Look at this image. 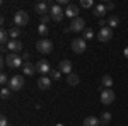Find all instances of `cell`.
<instances>
[{
	"instance_id": "obj_25",
	"label": "cell",
	"mask_w": 128,
	"mask_h": 126,
	"mask_svg": "<svg viewBox=\"0 0 128 126\" xmlns=\"http://www.w3.org/2000/svg\"><path fill=\"white\" fill-rule=\"evenodd\" d=\"M109 121H111V113L104 111V113L101 114V123H102V125H108Z\"/></svg>"
},
{
	"instance_id": "obj_35",
	"label": "cell",
	"mask_w": 128,
	"mask_h": 126,
	"mask_svg": "<svg viewBox=\"0 0 128 126\" xmlns=\"http://www.w3.org/2000/svg\"><path fill=\"white\" fill-rule=\"evenodd\" d=\"M29 56H31L29 53H24V55H22V60H26V61H28V60H29Z\"/></svg>"
},
{
	"instance_id": "obj_2",
	"label": "cell",
	"mask_w": 128,
	"mask_h": 126,
	"mask_svg": "<svg viewBox=\"0 0 128 126\" xmlns=\"http://www.w3.org/2000/svg\"><path fill=\"white\" fill-rule=\"evenodd\" d=\"M28 22H29L28 12H26V10H17L16 15H14V24H16V27H24Z\"/></svg>"
},
{
	"instance_id": "obj_8",
	"label": "cell",
	"mask_w": 128,
	"mask_h": 126,
	"mask_svg": "<svg viewBox=\"0 0 128 126\" xmlns=\"http://www.w3.org/2000/svg\"><path fill=\"white\" fill-rule=\"evenodd\" d=\"M70 31H74V32H84L86 31V20L82 19V17H77V19H74L72 22H70Z\"/></svg>"
},
{
	"instance_id": "obj_23",
	"label": "cell",
	"mask_w": 128,
	"mask_h": 126,
	"mask_svg": "<svg viewBox=\"0 0 128 126\" xmlns=\"http://www.w3.org/2000/svg\"><path fill=\"white\" fill-rule=\"evenodd\" d=\"M9 36H10V39H17L20 36V27H10Z\"/></svg>"
},
{
	"instance_id": "obj_7",
	"label": "cell",
	"mask_w": 128,
	"mask_h": 126,
	"mask_svg": "<svg viewBox=\"0 0 128 126\" xmlns=\"http://www.w3.org/2000/svg\"><path fill=\"white\" fill-rule=\"evenodd\" d=\"M114 99H116V96H114V92H113L111 89H104V90L101 92V102H102L104 106L113 104V102H114Z\"/></svg>"
},
{
	"instance_id": "obj_28",
	"label": "cell",
	"mask_w": 128,
	"mask_h": 126,
	"mask_svg": "<svg viewBox=\"0 0 128 126\" xmlns=\"http://www.w3.org/2000/svg\"><path fill=\"white\" fill-rule=\"evenodd\" d=\"M9 77H7V73H5V72H2V75H0V84H2V85H9Z\"/></svg>"
},
{
	"instance_id": "obj_16",
	"label": "cell",
	"mask_w": 128,
	"mask_h": 126,
	"mask_svg": "<svg viewBox=\"0 0 128 126\" xmlns=\"http://www.w3.org/2000/svg\"><path fill=\"white\" fill-rule=\"evenodd\" d=\"M50 87H51V78L50 77L38 78V89H41V90H48Z\"/></svg>"
},
{
	"instance_id": "obj_19",
	"label": "cell",
	"mask_w": 128,
	"mask_h": 126,
	"mask_svg": "<svg viewBox=\"0 0 128 126\" xmlns=\"http://www.w3.org/2000/svg\"><path fill=\"white\" fill-rule=\"evenodd\" d=\"M106 20H108V27H109V29L118 27V26H120V17H118V15H109Z\"/></svg>"
},
{
	"instance_id": "obj_34",
	"label": "cell",
	"mask_w": 128,
	"mask_h": 126,
	"mask_svg": "<svg viewBox=\"0 0 128 126\" xmlns=\"http://www.w3.org/2000/svg\"><path fill=\"white\" fill-rule=\"evenodd\" d=\"M104 7H106V10H113V9H114V3H113V2H106Z\"/></svg>"
},
{
	"instance_id": "obj_9",
	"label": "cell",
	"mask_w": 128,
	"mask_h": 126,
	"mask_svg": "<svg viewBox=\"0 0 128 126\" xmlns=\"http://www.w3.org/2000/svg\"><path fill=\"white\" fill-rule=\"evenodd\" d=\"M111 38H113V29H109V27H102V29H99L98 39L101 41V43H108V41H111Z\"/></svg>"
},
{
	"instance_id": "obj_15",
	"label": "cell",
	"mask_w": 128,
	"mask_h": 126,
	"mask_svg": "<svg viewBox=\"0 0 128 126\" xmlns=\"http://www.w3.org/2000/svg\"><path fill=\"white\" fill-rule=\"evenodd\" d=\"M106 7H104V3H98V5H94V10H92V14L96 15V17H99V19H102L104 15H106Z\"/></svg>"
},
{
	"instance_id": "obj_33",
	"label": "cell",
	"mask_w": 128,
	"mask_h": 126,
	"mask_svg": "<svg viewBox=\"0 0 128 126\" xmlns=\"http://www.w3.org/2000/svg\"><path fill=\"white\" fill-rule=\"evenodd\" d=\"M0 126H9V121H7V118H5V116L0 118Z\"/></svg>"
},
{
	"instance_id": "obj_26",
	"label": "cell",
	"mask_w": 128,
	"mask_h": 126,
	"mask_svg": "<svg viewBox=\"0 0 128 126\" xmlns=\"http://www.w3.org/2000/svg\"><path fill=\"white\" fill-rule=\"evenodd\" d=\"M60 77H62V72H60V70H51V72H50V78H51V80L56 82V80H60Z\"/></svg>"
},
{
	"instance_id": "obj_14",
	"label": "cell",
	"mask_w": 128,
	"mask_h": 126,
	"mask_svg": "<svg viewBox=\"0 0 128 126\" xmlns=\"http://www.w3.org/2000/svg\"><path fill=\"white\" fill-rule=\"evenodd\" d=\"M58 70L62 72V73L70 75V73H72V61H70V60H63V61H60Z\"/></svg>"
},
{
	"instance_id": "obj_37",
	"label": "cell",
	"mask_w": 128,
	"mask_h": 126,
	"mask_svg": "<svg viewBox=\"0 0 128 126\" xmlns=\"http://www.w3.org/2000/svg\"><path fill=\"white\" fill-rule=\"evenodd\" d=\"M55 126H63V125H60V123H58V125H55Z\"/></svg>"
},
{
	"instance_id": "obj_29",
	"label": "cell",
	"mask_w": 128,
	"mask_h": 126,
	"mask_svg": "<svg viewBox=\"0 0 128 126\" xmlns=\"http://www.w3.org/2000/svg\"><path fill=\"white\" fill-rule=\"evenodd\" d=\"M0 97H2V99H9V97H10V89L9 87H4V89H2V92H0Z\"/></svg>"
},
{
	"instance_id": "obj_20",
	"label": "cell",
	"mask_w": 128,
	"mask_h": 126,
	"mask_svg": "<svg viewBox=\"0 0 128 126\" xmlns=\"http://www.w3.org/2000/svg\"><path fill=\"white\" fill-rule=\"evenodd\" d=\"M67 82H68L70 85H79L80 78H79L77 73H70V75H67Z\"/></svg>"
},
{
	"instance_id": "obj_5",
	"label": "cell",
	"mask_w": 128,
	"mask_h": 126,
	"mask_svg": "<svg viewBox=\"0 0 128 126\" xmlns=\"http://www.w3.org/2000/svg\"><path fill=\"white\" fill-rule=\"evenodd\" d=\"M50 15H51V19L60 22V20L63 19V15H65V10L60 7L58 3H51V9H50Z\"/></svg>"
},
{
	"instance_id": "obj_39",
	"label": "cell",
	"mask_w": 128,
	"mask_h": 126,
	"mask_svg": "<svg viewBox=\"0 0 128 126\" xmlns=\"http://www.w3.org/2000/svg\"><path fill=\"white\" fill-rule=\"evenodd\" d=\"M9 126H10V125H9Z\"/></svg>"
},
{
	"instance_id": "obj_30",
	"label": "cell",
	"mask_w": 128,
	"mask_h": 126,
	"mask_svg": "<svg viewBox=\"0 0 128 126\" xmlns=\"http://www.w3.org/2000/svg\"><path fill=\"white\" fill-rule=\"evenodd\" d=\"M80 7H84V9L92 7V0H80Z\"/></svg>"
},
{
	"instance_id": "obj_1",
	"label": "cell",
	"mask_w": 128,
	"mask_h": 126,
	"mask_svg": "<svg viewBox=\"0 0 128 126\" xmlns=\"http://www.w3.org/2000/svg\"><path fill=\"white\" fill-rule=\"evenodd\" d=\"M5 65H7L9 68L24 67V65H22V56L16 55V53H9V55H5Z\"/></svg>"
},
{
	"instance_id": "obj_3",
	"label": "cell",
	"mask_w": 128,
	"mask_h": 126,
	"mask_svg": "<svg viewBox=\"0 0 128 126\" xmlns=\"http://www.w3.org/2000/svg\"><path fill=\"white\" fill-rule=\"evenodd\" d=\"M36 49L40 53H43V55H48V53H51V49H53V43L44 38V39H41V41L36 43Z\"/></svg>"
},
{
	"instance_id": "obj_32",
	"label": "cell",
	"mask_w": 128,
	"mask_h": 126,
	"mask_svg": "<svg viewBox=\"0 0 128 126\" xmlns=\"http://www.w3.org/2000/svg\"><path fill=\"white\" fill-rule=\"evenodd\" d=\"M56 3H58L60 7H63V5H65V7H68V5H70L68 0H56Z\"/></svg>"
},
{
	"instance_id": "obj_4",
	"label": "cell",
	"mask_w": 128,
	"mask_h": 126,
	"mask_svg": "<svg viewBox=\"0 0 128 126\" xmlns=\"http://www.w3.org/2000/svg\"><path fill=\"white\" fill-rule=\"evenodd\" d=\"M22 87H24V77H22V75H14V77L10 78L9 89L12 92H17V90H20Z\"/></svg>"
},
{
	"instance_id": "obj_27",
	"label": "cell",
	"mask_w": 128,
	"mask_h": 126,
	"mask_svg": "<svg viewBox=\"0 0 128 126\" xmlns=\"http://www.w3.org/2000/svg\"><path fill=\"white\" fill-rule=\"evenodd\" d=\"M94 36H96V34H94V31L90 29V27H86V31H84V39L87 41V39H92Z\"/></svg>"
},
{
	"instance_id": "obj_6",
	"label": "cell",
	"mask_w": 128,
	"mask_h": 126,
	"mask_svg": "<svg viewBox=\"0 0 128 126\" xmlns=\"http://www.w3.org/2000/svg\"><path fill=\"white\" fill-rule=\"evenodd\" d=\"M72 49H74V53L82 55V53L87 49V43H86V39H84V38L74 39V41H72Z\"/></svg>"
},
{
	"instance_id": "obj_36",
	"label": "cell",
	"mask_w": 128,
	"mask_h": 126,
	"mask_svg": "<svg viewBox=\"0 0 128 126\" xmlns=\"http://www.w3.org/2000/svg\"><path fill=\"white\" fill-rule=\"evenodd\" d=\"M123 55H125V58H128V46L125 48V51H123Z\"/></svg>"
},
{
	"instance_id": "obj_17",
	"label": "cell",
	"mask_w": 128,
	"mask_h": 126,
	"mask_svg": "<svg viewBox=\"0 0 128 126\" xmlns=\"http://www.w3.org/2000/svg\"><path fill=\"white\" fill-rule=\"evenodd\" d=\"M22 70H24V75H34L36 73V65H32L31 61H26Z\"/></svg>"
},
{
	"instance_id": "obj_18",
	"label": "cell",
	"mask_w": 128,
	"mask_h": 126,
	"mask_svg": "<svg viewBox=\"0 0 128 126\" xmlns=\"http://www.w3.org/2000/svg\"><path fill=\"white\" fill-rule=\"evenodd\" d=\"M84 126H102V125H101V119L94 116H87L84 119Z\"/></svg>"
},
{
	"instance_id": "obj_13",
	"label": "cell",
	"mask_w": 128,
	"mask_h": 126,
	"mask_svg": "<svg viewBox=\"0 0 128 126\" xmlns=\"http://www.w3.org/2000/svg\"><path fill=\"white\" fill-rule=\"evenodd\" d=\"M65 15L70 17L72 20L77 19V17H79V7H77V5H74V3H70L68 7L65 9Z\"/></svg>"
},
{
	"instance_id": "obj_31",
	"label": "cell",
	"mask_w": 128,
	"mask_h": 126,
	"mask_svg": "<svg viewBox=\"0 0 128 126\" xmlns=\"http://www.w3.org/2000/svg\"><path fill=\"white\" fill-rule=\"evenodd\" d=\"M50 20H51V15L46 14V15H41V24H48Z\"/></svg>"
},
{
	"instance_id": "obj_10",
	"label": "cell",
	"mask_w": 128,
	"mask_h": 126,
	"mask_svg": "<svg viewBox=\"0 0 128 126\" xmlns=\"http://www.w3.org/2000/svg\"><path fill=\"white\" fill-rule=\"evenodd\" d=\"M50 9H51V2H40V3H36V12L40 15L50 14Z\"/></svg>"
},
{
	"instance_id": "obj_11",
	"label": "cell",
	"mask_w": 128,
	"mask_h": 126,
	"mask_svg": "<svg viewBox=\"0 0 128 126\" xmlns=\"http://www.w3.org/2000/svg\"><path fill=\"white\" fill-rule=\"evenodd\" d=\"M36 70H38L40 73H43V75H48L50 72H51V67H50V63L46 60H40V61L36 63Z\"/></svg>"
},
{
	"instance_id": "obj_12",
	"label": "cell",
	"mask_w": 128,
	"mask_h": 126,
	"mask_svg": "<svg viewBox=\"0 0 128 126\" xmlns=\"http://www.w3.org/2000/svg\"><path fill=\"white\" fill-rule=\"evenodd\" d=\"M7 49H9V53H19L22 49V43L17 39H10L9 44H7Z\"/></svg>"
},
{
	"instance_id": "obj_38",
	"label": "cell",
	"mask_w": 128,
	"mask_h": 126,
	"mask_svg": "<svg viewBox=\"0 0 128 126\" xmlns=\"http://www.w3.org/2000/svg\"><path fill=\"white\" fill-rule=\"evenodd\" d=\"M102 126H108V125H102Z\"/></svg>"
},
{
	"instance_id": "obj_21",
	"label": "cell",
	"mask_w": 128,
	"mask_h": 126,
	"mask_svg": "<svg viewBox=\"0 0 128 126\" xmlns=\"http://www.w3.org/2000/svg\"><path fill=\"white\" fill-rule=\"evenodd\" d=\"M113 84H114V82H113V77H111V75H104L102 80H101V85H102V87H106V89H109Z\"/></svg>"
},
{
	"instance_id": "obj_22",
	"label": "cell",
	"mask_w": 128,
	"mask_h": 126,
	"mask_svg": "<svg viewBox=\"0 0 128 126\" xmlns=\"http://www.w3.org/2000/svg\"><path fill=\"white\" fill-rule=\"evenodd\" d=\"M0 41H2V44H9V41H10V36H9V31H5V29H2L0 31Z\"/></svg>"
},
{
	"instance_id": "obj_24",
	"label": "cell",
	"mask_w": 128,
	"mask_h": 126,
	"mask_svg": "<svg viewBox=\"0 0 128 126\" xmlns=\"http://www.w3.org/2000/svg\"><path fill=\"white\" fill-rule=\"evenodd\" d=\"M48 32H50V29H48L46 24H40V26H38V34H40V36H46Z\"/></svg>"
}]
</instances>
